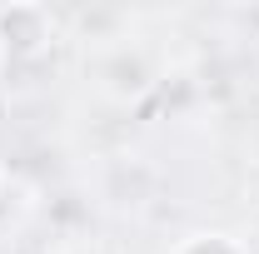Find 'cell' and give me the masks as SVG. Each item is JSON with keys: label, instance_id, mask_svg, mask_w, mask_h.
<instances>
[{"label": "cell", "instance_id": "obj_1", "mask_svg": "<svg viewBox=\"0 0 259 254\" xmlns=\"http://www.w3.org/2000/svg\"><path fill=\"white\" fill-rule=\"evenodd\" d=\"M55 45V15L45 5L30 0H15V5H0V50L15 55V60H35Z\"/></svg>", "mask_w": 259, "mask_h": 254}, {"label": "cell", "instance_id": "obj_2", "mask_svg": "<svg viewBox=\"0 0 259 254\" xmlns=\"http://www.w3.org/2000/svg\"><path fill=\"white\" fill-rule=\"evenodd\" d=\"M169 254H249V244L239 234H225V229H194L185 239H175Z\"/></svg>", "mask_w": 259, "mask_h": 254}]
</instances>
